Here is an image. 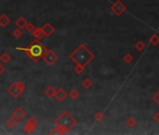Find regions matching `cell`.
Wrapping results in <instances>:
<instances>
[{
	"instance_id": "obj_9",
	"label": "cell",
	"mask_w": 159,
	"mask_h": 135,
	"mask_svg": "<svg viewBox=\"0 0 159 135\" xmlns=\"http://www.w3.org/2000/svg\"><path fill=\"white\" fill-rule=\"evenodd\" d=\"M12 114V116L15 117L18 121H20V120H22V119L25 116L26 113H25V110L21 108V107H18V108H16V109L13 111L12 114Z\"/></svg>"
},
{
	"instance_id": "obj_3",
	"label": "cell",
	"mask_w": 159,
	"mask_h": 135,
	"mask_svg": "<svg viewBox=\"0 0 159 135\" xmlns=\"http://www.w3.org/2000/svg\"><path fill=\"white\" fill-rule=\"evenodd\" d=\"M77 123V119L71 116L69 111H63L60 116L54 120V125L60 129L61 134L69 132L71 129L76 126Z\"/></svg>"
},
{
	"instance_id": "obj_17",
	"label": "cell",
	"mask_w": 159,
	"mask_h": 135,
	"mask_svg": "<svg viewBox=\"0 0 159 135\" xmlns=\"http://www.w3.org/2000/svg\"><path fill=\"white\" fill-rule=\"evenodd\" d=\"M149 42L152 44L153 46H156L158 43H159V36L156 34H154L152 35L151 37L149 38Z\"/></svg>"
},
{
	"instance_id": "obj_26",
	"label": "cell",
	"mask_w": 159,
	"mask_h": 135,
	"mask_svg": "<svg viewBox=\"0 0 159 135\" xmlns=\"http://www.w3.org/2000/svg\"><path fill=\"white\" fill-rule=\"evenodd\" d=\"M25 30L27 31V32H29V33H31L32 31L34 30V28H35V25H34V23H28L27 22V23H26V25H25Z\"/></svg>"
},
{
	"instance_id": "obj_15",
	"label": "cell",
	"mask_w": 159,
	"mask_h": 135,
	"mask_svg": "<svg viewBox=\"0 0 159 135\" xmlns=\"http://www.w3.org/2000/svg\"><path fill=\"white\" fill-rule=\"evenodd\" d=\"M44 93L45 95L48 97V98H53L54 97V94H55V89H54V87L53 86H51V85H49L47 87V88L44 90Z\"/></svg>"
},
{
	"instance_id": "obj_6",
	"label": "cell",
	"mask_w": 159,
	"mask_h": 135,
	"mask_svg": "<svg viewBox=\"0 0 159 135\" xmlns=\"http://www.w3.org/2000/svg\"><path fill=\"white\" fill-rule=\"evenodd\" d=\"M110 10L112 11L116 16H121L126 10V6L123 4L121 0H116V1L110 6Z\"/></svg>"
},
{
	"instance_id": "obj_25",
	"label": "cell",
	"mask_w": 159,
	"mask_h": 135,
	"mask_svg": "<svg viewBox=\"0 0 159 135\" xmlns=\"http://www.w3.org/2000/svg\"><path fill=\"white\" fill-rule=\"evenodd\" d=\"M12 36L15 39H20L23 36V31L20 28H16L12 31Z\"/></svg>"
},
{
	"instance_id": "obj_1",
	"label": "cell",
	"mask_w": 159,
	"mask_h": 135,
	"mask_svg": "<svg viewBox=\"0 0 159 135\" xmlns=\"http://www.w3.org/2000/svg\"><path fill=\"white\" fill-rule=\"evenodd\" d=\"M69 58L75 64L86 67L94 60L95 54L87 48L85 44L82 43L69 54Z\"/></svg>"
},
{
	"instance_id": "obj_12",
	"label": "cell",
	"mask_w": 159,
	"mask_h": 135,
	"mask_svg": "<svg viewBox=\"0 0 159 135\" xmlns=\"http://www.w3.org/2000/svg\"><path fill=\"white\" fill-rule=\"evenodd\" d=\"M26 23H27L26 19H25V18H23V16H20L17 20H16V22H15V25L17 26L18 28H20V29H23V28H25V27Z\"/></svg>"
},
{
	"instance_id": "obj_16",
	"label": "cell",
	"mask_w": 159,
	"mask_h": 135,
	"mask_svg": "<svg viewBox=\"0 0 159 135\" xmlns=\"http://www.w3.org/2000/svg\"><path fill=\"white\" fill-rule=\"evenodd\" d=\"M36 127H37V126L32 125L31 123H29V122L26 121V124H25V126H23V129H25V132L26 133H32V132H35Z\"/></svg>"
},
{
	"instance_id": "obj_10",
	"label": "cell",
	"mask_w": 159,
	"mask_h": 135,
	"mask_svg": "<svg viewBox=\"0 0 159 135\" xmlns=\"http://www.w3.org/2000/svg\"><path fill=\"white\" fill-rule=\"evenodd\" d=\"M10 18L6 13H1V15H0V26L7 27L10 23Z\"/></svg>"
},
{
	"instance_id": "obj_19",
	"label": "cell",
	"mask_w": 159,
	"mask_h": 135,
	"mask_svg": "<svg viewBox=\"0 0 159 135\" xmlns=\"http://www.w3.org/2000/svg\"><path fill=\"white\" fill-rule=\"evenodd\" d=\"M84 70H85V67L81 66V65H78V64H75L74 68H73V71L76 74H78V75L82 74L83 71H84Z\"/></svg>"
},
{
	"instance_id": "obj_13",
	"label": "cell",
	"mask_w": 159,
	"mask_h": 135,
	"mask_svg": "<svg viewBox=\"0 0 159 135\" xmlns=\"http://www.w3.org/2000/svg\"><path fill=\"white\" fill-rule=\"evenodd\" d=\"M11 60V55L7 53V52H3V53L0 54V61L4 64H7V63H9L10 61Z\"/></svg>"
},
{
	"instance_id": "obj_18",
	"label": "cell",
	"mask_w": 159,
	"mask_h": 135,
	"mask_svg": "<svg viewBox=\"0 0 159 135\" xmlns=\"http://www.w3.org/2000/svg\"><path fill=\"white\" fill-rule=\"evenodd\" d=\"M82 87H84L85 89H90L91 87L93 86V82H92V80H90L89 78H85L84 80L82 81Z\"/></svg>"
},
{
	"instance_id": "obj_29",
	"label": "cell",
	"mask_w": 159,
	"mask_h": 135,
	"mask_svg": "<svg viewBox=\"0 0 159 135\" xmlns=\"http://www.w3.org/2000/svg\"><path fill=\"white\" fill-rule=\"evenodd\" d=\"M49 134H61V132L57 127H55L53 130H51V132H49Z\"/></svg>"
},
{
	"instance_id": "obj_11",
	"label": "cell",
	"mask_w": 159,
	"mask_h": 135,
	"mask_svg": "<svg viewBox=\"0 0 159 135\" xmlns=\"http://www.w3.org/2000/svg\"><path fill=\"white\" fill-rule=\"evenodd\" d=\"M32 35L34 36V38L35 39H40L44 37V33H43V31H42V29H41V27H35L34 28V30L32 31Z\"/></svg>"
},
{
	"instance_id": "obj_5",
	"label": "cell",
	"mask_w": 159,
	"mask_h": 135,
	"mask_svg": "<svg viewBox=\"0 0 159 135\" xmlns=\"http://www.w3.org/2000/svg\"><path fill=\"white\" fill-rule=\"evenodd\" d=\"M43 61H44L48 66H53L55 63L58 61L59 56L57 55V54L53 52V50H47L46 53L43 54L42 56Z\"/></svg>"
},
{
	"instance_id": "obj_8",
	"label": "cell",
	"mask_w": 159,
	"mask_h": 135,
	"mask_svg": "<svg viewBox=\"0 0 159 135\" xmlns=\"http://www.w3.org/2000/svg\"><path fill=\"white\" fill-rule=\"evenodd\" d=\"M41 29L43 31V33H44V36H46V37H50V36L55 31V28L49 22L45 23L44 25L41 26Z\"/></svg>"
},
{
	"instance_id": "obj_21",
	"label": "cell",
	"mask_w": 159,
	"mask_h": 135,
	"mask_svg": "<svg viewBox=\"0 0 159 135\" xmlns=\"http://www.w3.org/2000/svg\"><path fill=\"white\" fill-rule=\"evenodd\" d=\"M125 123L129 128H134V127H136V125H137V120L134 117H129L126 120Z\"/></svg>"
},
{
	"instance_id": "obj_14",
	"label": "cell",
	"mask_w": 159,
	"mask_h": 135,
	"mask_svg": "<svg viewBox=\"0 0 159 135\" xmlns=\"http://www.w3.org/2000/svg\"><path fill=\"white\" fill-rule=\"evenodd\" d=\"M17 125H18V120L13 116L7 120V126L9 127L10 129H14L15 127H17Z\"/></svg>"
},
{
	"instance_id": "obj_31",
	"label": "cell",
	"mask_w": 159,
	"mask_h": 135,
	"mask_svg": "<svg viewBox=\"0 0 159 135\" xmlns=\"http://www.w3.org/2000/svg\"><path fill=\"white\" fill-rule=\"evenodd\" d=\"M154 121H156L159 123V112L156 113L154 114Z\"/></svg>"
},
{
	"instance_id": "obj_30",
	"label": "cell",
	"mask_w": 159,
	"mask_h": 135,
	"mask_svg": "<svg viewBox=\"0 0 159 135\" xmlns=\"http://www.w3.org/2000/svg\"><path fill=\"white\" fill-rule=\"evenodd\" d=\"M6 71V68H5V66L4 65H2L1 63H0V76H1V75L5 72Z\"/></svg>"
},
{
	"instance_id": "obj_20",
	"label": "cell",
	"mask_w": 159,
	"mask_h": 135,
	"mask_svg": "<svg viewBox=\"0 0 159 135\" xmlns=\"http://www.w3.org/2000/svg\"><path fill=\"white\" fill-rule=\"evenodd\" d=\"M145 47H146V45H145V43L143 42L142 41H138L136 44H135V48H136L138 52H142L143 50L145 49Z\"/></svg>"
},
{
	"instance_id": "obj_4",
	"label": "cell",
	"mask_w": 159,
	"mask_h": 135,
	"mask_svg": "<svg viewBox=\"0 0 159 135\" xmlns=\"http://www.w3.org/2000/svg\"><path fill=\"white\" fill-rule=\"evenodd\" d=\"M25 89V84L22 81H17L14 82L13 84H11L9 87H8V92L11 97L14 98H17L22 95V93Z\"/></svg>"
},
{
	"instance_id": "obj_28",
	"label": "cell",
	"mask_w": 159,
	"mask_h": 135,
	"mask_svg": "<svg viewBox=\"0 0 159 135\" xmlns=\"http://www.w3.org/2000/svg\"><path fill=\"white\" fill-rule=\"evenodd\" d=\"M153 101H154V102H156V104H158V105H159V91L154 95V97H153Z\"/></svg>"
},
{
	"instance_id": "obj_24",
	"label": "cell",
	"mask_w": 159,
	"mask_h": 135,
	"mask_svg": "<svg viewBox=\"0 0 159 135\" xmlns=\"http://www.w3.org/2000/svg\"><path fill=\"white\" fill-rule=\"evenodd\" d=\"M123 59H124V61L126 63V64H130V63L134 60V57L131 54H125L124 55V57H123Z\"/></svg>"
},
{
	"instance_id": "obj_22",
	"label": "cell",
	"mask_w": 159,
	"mask_h": 135,
	"mask_svg": "<svg viewBox=\"0 0 159 135\" xmlns=\"http://www.w3.org/2000/svg\"><path fill=\"white\" fill-rule=\"evenodd\" d=\"M69 96L72 98V100H77V98L80 97V92L77 89H72V90H70Z\"/></svg>"
},
{
	"instance_id": "obj_27",
	"label": "cell",
	"mask_w": 159,
	"mask_h": 135,
	"mask_svg": "<svg viewBox=\"0 0 159 135\" xmlns=\"http://www.w3.org/2000/svg\"><path fill=\"white\" fill-rule=\"evenodd\" d=\"M27 122H29L31 123L32 125H34V126H37L38 125V120L37 118H36L35 116H30L28 119H27Z\"/></svg>"
},
{
	"instance_id": "obj_2",
	"label": "cell",
	"mask_w": 159,
	"mask_h": 135,
	"mask_svg": "<svg viewBox=\"0 0 159 135\" xmlns=\"http://www.w3.org/2000/svg\"><path fill=\"white\" fill-rule=\"evenodd\" d=\"M16 50L25 52V54L32 61L38 63L40 59H42L43 54L46 53V47L39 41V39H35L28 46L26 47H16Z\"/></svg>"
},
{
	"instance_id": "obj_7",
	"label": "cell",
	"mask_w": 159,
	"mask_h": 135,
	"mask_svg": "<svg viewBox=\"0 0 159 135\" xmlns=\"http://www.w3.org/2000/svg\"><path fill=\"white\" fill-rule=\"evenodd\" d=\"M67 93L65 91L64 88H59L57 90H55V94H54V98L58 101V102H64L67 98Z\"/></svg>"
},
{
	"instance_id": "obj_23",
	"label": "cell",
	"mask_w": 159,
	"mask_h": 135,
	"mask_svg": "<svg viewBox=\"0 0 159 135\" xmlns=\"http://www.w3.org/2000/svg\"><path fill=\"white\" fill-rule=\"evenodd\" d=\"M94 118H95V121H97V122H101L104 120V114H103L101 112H97V113H95V116H94Z\"/></svg>"
}]
</instances>
